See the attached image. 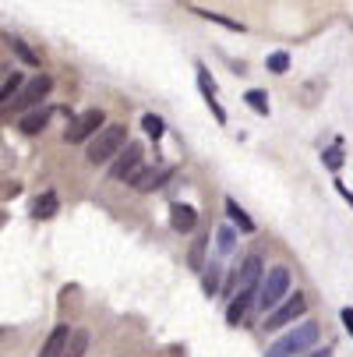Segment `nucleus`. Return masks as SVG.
<instances>
[{"label":"nucleus","mask_w":353,"mask_h":357,"mask_svg":"<svg viewBox=\"0 0 353 357\" xmlns=\"http://www.w3.org/2000/svg\"><path fill=\"white\" fill-rule=\"evenodd\" d=\"M315 343H318V326L315 322H300L297 329H290L286 336H279L265 350V357H304Z\"/></svg>","instance_id":"1"},{"label":"nucleus","mask_w":353,"mask_h":357,"mask_svg":"<svg viewBox=\"0 0 353 357\" xmlns=\"http://www.w3.org/2000/svg\"><path fill=\"white\" fill-rule=\"evenodd\" d=\"M124 124H107L103 131H99L92 142H88V149H85V160L88 163H110L117 152L124 149Z\"/></svg>","instance_id":"2"},{"label":"nucleus","mask_w":353,"mask_h":357,"mask_svg":"<svg viewBox=\"0 0 353 357\" xmlns=\"http://www.w3.org/2000/svg\"><path fill=\"white\" fill-rule=\"evenodd\" d=\"M286 290H290V269L286 266H276V269H269L265 276H262V283H258V308L262 312H276L279 308V301L286 297Z\"/></svg>","instance_id":"3"},{"label":"nucleus","mask_w":353,"mask_h":357,"mask_svg":"<svg viewBox=\"0 0 353 357\" xmlns=\"http://www.w3.org/2000/svg\"><path fill=\"white\" fill-rule=\"evenodd\" d=\"M49 89H54V78H46V75H39V78H29L25 85H22V92L11 99V114H32V110H39V103L49 96Z\"/></svg>","instance_id":"4"},{"label":"nucleus","mask_w":353,"mask_h":357,"mask_svg":"<svg viewBox=\"0 0 353 357\" xmlns=\"http://www.w3.org/2000/svg\"><path fill=\"white\" fill-rule=\"evenodd\" d=\"M107 128V117H103V110H85V114H78L71 124H68V131H64V142L68 145H81V142H92L99 131Z\"/></svg>","instance_id":"5"},{"label":"nucleus","mask_w":353,"mask_h":357,"mask_svg":"<svg viewBox=\"0 0 353 357\" xmlns=\"http://www.w3.org/2000/svg\"><path fill=\"white\" fill-rule=\"evenodd\" d=\"M304 312H308V301H304V294H293L286 304H279L276 312H269V319H265V333H276V329L290 326L293 319H300Z\"/></svg>","instance_id":"6"},{"label":"nucleus","mask_w":353,"mask_h":357,"mask_svg":"<svg viewBox=\"0 0 353 357\" xmlns=\"http://www.w3.org/2000/svg\"><path fill=\"white\" fill-rule=\"evenodd\" d=\"M141 156H145L141 145H138V142H131V145L120 152V156H117V163L110 167V177H113V181H131V177L145 167V163H141Z\"/></svg>","instance_id":"7"},{"label":"nucleus","mask_w":353,"mask_h":357,"mask_svg":"<svg viewBox=\"0 0 353 357\" xmlns=\"http://www.w3.org/2000/svg\"><path fill=\"white\" fill-rule=\"evenodd\" d=\"M262 276H265V266H262V259H258V255H247V259L240 262V269L233 273V280H237V290H255V294H258V283H262Z\"/></svg>","instance_id":"8"},{"label":"nucleus","mask_w":353,"mask_h":357,"mask_svg":"<svg viewBox=\"0 0 353 357\" xmlns=\"http://www.w3.org/2000/svg\"><path fill=\"white\" fill-rule=\"evenodd\" d=\"M163 181H170V170H159V167H141V170L131 177V188H134V191H156Z\"/></svg>","instance_id":"9"},{"label":"nucleus","mask_w":353,"mask_h":357,"mask_svg":"<svg viewBox=\"0 0 353 357\" xmlns=\"http://www.w3.org/2000/svg\"><path fill=\"white\" fill-rule=\"evenodd\" d=\"M170 223H173L177 234H191L198 227V213L191 206H184V202H173L170 206Z\"/></svg>","instance_id":"10"},{"label":"nucleus","mask_w":353,"mask_h":357,"mask_svg":"<svg viewBox=\"0 0 353 357\" xmlns=\"http://www.w3.org/2000/svg\"><path fill=\"white\" fill-rule=\"evenodd\" d=\"M71 333H74V329H68V326H57L54 333H49V340L42 343L39 357H64V350H68V340H71Z\"/></svg>","instance_id":"11"},{"label":"nucleus","mask_w":353,"mask_h":357,"mask_svg":"<svg viewBox=\"0 0 353 357\" xmlns=\"http://www.w3.org/2000/svg\"><path fill=\"white\" fill-rule=\"evenodd\" d=\"M251 301H255V290H237V297L230 301V308H226V322H230V326H240V322H244Z\"/></svg>","instance_id":"12"},{"label":"nucleus","mask_w":353,"mask_h":357,"mask_svg":"<svg viewBox=\"0 0 353 357\" xmlns=\"http://www.w3.org/2000/svg\"><path fill=\"white\" fill-rule=\"evenodd\" d=\"M49 107H39V110H32V114H25L22 121H18V128H22V135H39L46 124H49Z\"/></svg>","instance_id":"13"},{"label":"nucleus","mask_w":353,"mask_h":357,"mask_svg":"<svg viewBox=\"0 0 353 357\" xmlns=\"http://www.w3.org/2000/svg\"><path fill=\"white\" fill-rule=\"evenodd\" d=\"M226 216L233 220V227H237L240 234H255V220H251V216L237 206V198H226Z\"/></svg>","instance_id":"14"},{"label":"nucleus","mask_w":353,"mask_h":357,"mask_svg":"<svg viewBox=\"0 0 353 357\" xmlns=\"http://www.w3.org/2000/svg\"><path fill=\"white\" fill-rule=\"evenodd\" d=\"M32 216H36V220L57 216V195H54V191H42V195L36 198V206H32Z\"/></svg>","instance_id":"15"},{"label":"nucleus","mask_w":353,"mask_h":357,"mask_svg":"<svg viewBox=\"0 0 353 357\" xmlns=\"http://www.w3.org/2000/svg\"><path fill=\"white\" fill-rule=\"evenodd\" d=\"M22 85H25V78H22L18 71H11V75H8V82L0 85V107H8L11 99H15V96L22 92Z\"/></svg>","instance_id":"16"},{"label":"nucleus","mask_w":353,"mask_h":357,"mask_svg":"<svg viewBox=\"0 0 353 357\" xmlns=\"http://www.w3.org/2000/svg\"><path fill=\"white\" fill-rule=\"evenodd\" d=\"M85 347H88V333L74 329V333H71V340H68V350H64V357H85Z\"/></svg>","instance_id":"17"},{"label":"nucleus","mask_w":353,"mask_h":357,"mask_svg":"<svg viewBox=\"0 0 353 357\" xmlns=\"http://www.w3.org/2000/svg\"><path fill=\"white\" fill-rule=\"evenodd\" d=\"M244 103H247L251 110H258V114H269V96H265L262 89H251V92H244Z\"/></svg>","instance_id":"18"},{"label":"nucleus","mask_w":353,"mask_h":357,"mask_svg":"<svg viewBox=\"0 0 353 357\" xmlns=\"http://www.w3.org/2000/svg\"><path fill=\"white\" fill-rule=\"evenodd\" d=\"M141 128H145V135H152V138H163V131H166L163 117H156V114H145L141 117Z\"/></svg>","instance_id":"19"},{"label":"nucleus","mask_w":353,"mask_h":357,"mask_svg":"<svg viewBox=\"0 0 353 357\" xmlns=\"http://www.w3.org/2000/svg\"><path fill=\"white\" fill-rule=\"evenodd\" d=\"M201 18H209V22H219V25H226V29H233V32H244V25L240 22H233V18H223V15H212V11H205V8H194Z\"/></svg>","instance_id":"20"},{"label":"nucleus","mask_w":353,"mask_h":357,"mask_svg":"<svg viewBox=\"0 0 353 357\" xmlns=\"http://www.w3.org/2000/svg\"><path fill=\"white\" fill-rule=\"evenodd\" d=\"M201 290H205L209 297L219 290V266H209V269H205V280H201Z\"/></svg>","instance_id":"21"},{"label":"nucleus","mask_w":353,"mask_h":357,"mask_svg":"<svg viewBox=\"0 0 353 357\" xmlns=\"http://www.w3.org/2000/svg\"><path fill=\"white\" fill-rule=\"evenodd\" d=\"M11 46L18 50V57H22L25 64H39V57H36L32 50H29V43H22V39H11Z\"/></svg>","instance_id":"22"},{"label":"nucleus","mask_w":353,"mask_h":357,"mask_svg":"<svg viewBox=\"0 0 353 357\" xmlns=\"http://www.w3.org/2000/svg\"><path fill=\"white\" fill-rule=\"evenodd\" d=\"M286 68H290V54H272V57H269V71L283 75Z\"/></svg>","instance_id":"23"},{"label":"nucleus","mask_w":353,"mask_h":357,"mask_svg":"<svg viewBox=\"0 0 353 357\" xmlns=\"http://www.w3.org/2000/svg\"><path fill=\"white\" fill-rule=\"evenodd\" d=\"M233 244H237L233 230H230V227H223V230H219V251H223V255H230V251H233Z\"/></svg>","instance_id":"24"},{"label":"nucleus","mask_w":353,"mask_h":357,"mask_svg":"<svg viewBox=\"0 0 353 357\" xmlns=\"http://www.w3.org/2000/svg\"><path fill=\"white\" fill-rule=\"evenodd\" d=\"M325 163H329V170H339V167H343V152H339V149H329V152H325Z\"/></svg>","instance_id":"25"},{"label":"nucleus","mask_w":353,"mask_h":357,"mask_svg":"<svg viewBox=\"0 0 353 357\" xmlns=\"http://www.w3.org/2000/svg\"><path fill=\"white\" fill-rule=\"evenodd\" d=\"M201 248H205V237H198V244H194V251H191V266H194V269H201Z\"/></svg>","instance_id":"26"},{"label":"nucleus","mask_w":353,"mask_h":357,"mask_svg":"<svg viewBox=\"0 0 353 357\" xmlns=\"http://www.w3.org/2000/svg\"><path fill=\"white\" fill-rule=\"evenodd\" d=\"M343 326L353 333V308H343Z\"/></svg>","instance_id":"27"},{"label":"nucleus","mask_w":353,"mask_h":357,"mask_svg":"<svg viewBox=\"0 0 353 357\" xmlns=\"http://www.w3.org/2000/svg\"><path fill=\"white\" fill-rule=\"evenodd\" d=\"M304 357H332V350H329V347H322V350H311V354H304Z\"/></svg>","instance_id":"28"}]
</instances>
